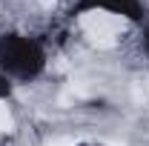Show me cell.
<instances>
[{
    "label": "cell",
    "instance_id": "cell-1",
    "mask_svg": "<svg viewBox=\"0 0 149 146\" xmlns=\"http://www.w3.org/2000/svg\"><path fill=\"white\" fill-rule=\"evenodd\" d=\"M46 69V49L32 35L3 32L0 35V72L12 80H37Z\"/></svg>",
    "mask_w": 149,
    "mask_h": 146
},
{
    "label": "cell",
    "instance_id": "cell-2",
    "mask_svg": "<svg viewBox=\"0 0 149 146\" xmlns=\"http://www.w3.org/2000/svg\"><path fill=\"white\" fill-rule=\"evenodd\" d=\"M77 9L80 12H103V15H115V17H126V20L143 17L141 0H77Z\"/></svg>",
    "mask_w": 149,
    "mask_h": 146
},
{
    "label": "cell",
    "instance_id": "cell-3",
    "mask_svg": "<svg viewBox=\"0 0 149 146\" xmlns=\"http://www.w3.org/2000/svg\"><path fill=\"white\" fill-rule=\"evenodd\" d=\"M9 95H12V77L0 72V100H6Z\"/></svg>",
    "mask_w": 149,
    "mask_h": 146
},
{
    "label": "cell",
    "instance_id": "cell-4",
    "mask_svg": "<svg viewBox=\"0 0 149 146\" xmlns=\"http://www.w3.org/2000/svg\"><path fill=\"white\" fill-rule=\"evenodd\" d=\"M143 49H146V57H149V29H146V37H143Z\"/></svg>",
    "mask_w": 149,
    "mask_h": 146
}]
</instances>
